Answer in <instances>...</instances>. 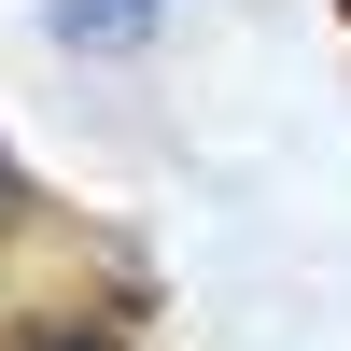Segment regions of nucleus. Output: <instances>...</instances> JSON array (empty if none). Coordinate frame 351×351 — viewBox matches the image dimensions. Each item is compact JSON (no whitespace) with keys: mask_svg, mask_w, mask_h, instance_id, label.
Instances as JSON below:
<instances>
[{"mask_svg":"<svg viewBox=\"0 0 351 351\" xmlns=\"http://www.w3.org/2000/svg\"><path fill=\"white\" fill-rule=\"evenodd\" d=\"M14 225H28V183H14V155H0V239H14Z\"/></svg>","mask_w":351,"mask_h":351,"instance_id":"obj_3","label":"nucleus"},{"mask_svg":"<svg viewBox=\"0 0 351 351\" xmlns=\"http://www.w3.org/2000/svg\"><path fill=\"white\" fill-rule=\"evenodd\" d=\"M155 14H169V0H43V28H56V43H84V56H112V43H141Z\"/></svg>","mask_w":351,"mask_h":351,"instance_id":"obj_1","label":"nucleus"},{"mask_svg":"<svg viewBox=\"0 0 351 351\" xmlns=\"http://www.w3.org/2000/svg\"><path fill=\"white\" fill-rule=\"evenodd\" d=\"M14 351H112L99 324H43V337H14Z\"/></svg>","mask_w":351,"mask_h":351,"instance_id":"obj_2","label":"nucleus"}]
</instances>
